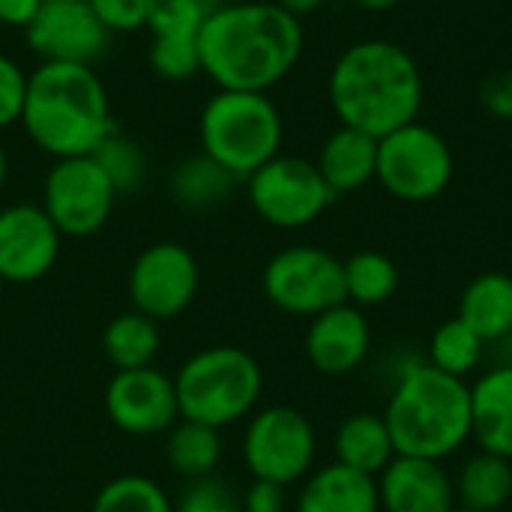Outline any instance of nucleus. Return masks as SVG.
Here are the masks:
<instances>
[{"label":"nucleus","mask_w":512,"mask_h":512,"mask_svg":"<svg viewBox=\"0 0 512 512\" xmlns=\"http://www.w3.org/2000/svg\"><path fill=\"white\" fill-rule=\"evenodd\" d=\"M213 9L210 0H150V66L159 78L183 81L201 72L198 33Z\"/></svg>","instance_id":"nucleus-16"},{"label":"nucleus","mask_w":512,"mask_h":512,"mask_svg":"<svg viewBox=\"0 0 512 512\" xmlns=\"http://www.w3.org/2000/svg\"><path fill=\"white\" fill-rule=\"evenodd\" d=\"M363 9H372V12H381V9H390V6H396L399 0H357Z\"/></svg>","instance_id":"nucleus-39"},{"label":"nucleus","mask_w":512,"mask_h":512,"mask_svg":"<svg viewBox=\"0 0 512 512\" xmlns=\"http://www.w3.org/2000/svg\"><path fill=\"white\" fill-rule=\"evenodd\" d=\"M249 180L252 210L273 228L294 231L312 225L336 201L315 162L300 156H273Z\"/></svg>","instance_id":"nucleus-10"},{"label":"nucleus","mask_w":512,"mask_h":512,"mask_svg":"<svg viewBox=\"0 0 512 512\" xmlns=\"http://www.w3.org/2000/svg\"><path fill=\"white\" fill-rule=\"evenodd\" d=\"M234 174H228L219 162H213L207 153L183 159L171 174V195L186 210H207L216 207L231 195Z\"/></svg>","instance_id":"nucleus-29"},{"label":"nucleus","mask_w":512,"mask_h":512,"mask_svg":"<svg viewBox=\"0 0 512 512\" xmlns=\"http://www.w3.org/2000/svg\"><path fill=\"white\" fill-rule=\"evenodd\" d=\"M453 483L459 507L474 512H501L512 501V459L477 450L462 462Z\"/></svg>","instance_id":"nucleus-24"},{"label":"nucleus","mask_w":512,"mask_h":512,"mask_svg":"<svg viewBox=\"0 0 512 512\" xmlns=\"http://www.w3.org/2000/svg\"><path fill=\"white\" fill-rule=\"evenodd\" d=\"M303 351L309 366L327 378L357 372L372 351V324L366 318V309L345 300L309 318Z\"/></svg>","instance_id":"nucleus-17"},{"label":"nucleus","mask_w":512,"mask_h":512,"mask_svg":"<svg viewBox=\"0 0 512 512\" xmlns=\"http://www.w3.org/2000/svg\"><path fill=\"white\" fill-rule=\"evenodd\" d=\"M105 414L126 435H165L180 420L174 378L153 366L114 372L105 387Z\"/></svg>","instance_id":"nucleus-13"},{"label":"nucleus","mask_w":512,"mask_h":512,"mask_svg":"<svg viewBox=\"0 0 512 512\" xmlns=\"http://www.w3.org/2000/svg\"><path fill=\"white\" fill-rule=\"evenodd\" d=\"M174 390L180 420H195L222 432L258 411L264 369L237 345H210L177 369Z\"/></svg>","instance_id":"nucleus-5"},{"label":"nucleus","mask_w":512,"mask_h":512,"mask_svg":"<svg viewBox=\"0 0 512 512\" xmlns=\"http://www.w3.org/2000/svg\"><path fill=\"white\" fill-rule=\"evenodd\" d=\"M90 6L108 33H132L147 27L150 0H90Z\"/></svg>","instance_id":"nucleus-33"},{"label":"nucleus","mask_w":512,"mask_h":512,"mask_svg":"<svg viewBox=\"0 0 512 512\" xmlns=\"http://www.w3.org/2000/svg\"><path fill=\"white\" fill-rule=\"evenodd\" d=\"M396 459V444L384 414L357 411L336 426L333 435V462L354 468L360 474L378 477Z\"/></svg>","instance_id":"nucleus-23"},{"label":"nucleus","mask_w":512,"mask_h":512,"mask_svg":"<svg viewBox=\"0 0 512 512\" xmlns=\"http://www.w3.org/2000/svg\"><path fill=\"white\" fill-rule=\"evenodd\" d=\"M24 93H27V75L12 57L0 54V129L21 120Z\"/></svg>","instance_id":"nucleus-34"},{"label":"nucleus","mask_w":512,"mask_h":512,"mask_svg":"<svg viewBox=\"0 0 512 512\" xmlns=\"http://www.w3.org/2000/svg\"><path fill=\"white\" fill-rule=\"evenodd\" d=\"M117 189L93 156L57 159L42 186V210L63 237H93L105 228Z\"/></svg>","instance_id":"nucleus-11"},{"label":"nucleus","mask_w":512,"mask_h":512,"mask_svg":"<svg viewBox=\"0 0 512 512\" xmlns=\"http://www.w3.org/2000/svg\"><path fill=\"white\" fill-rule=\"evenodd\" d=\"M462 318L486 345L507 342L512 336V276L504 270H489L474 276L462 297L459 312Z\"/></svg>","instance_id":"nucleus-22"},{"label":"nucleus","mask_w":512,"mask_h":512,"mask_svg":"<svg viewBox=\"0 0 512 512\" xmlns=\"http://www.w3.org/2000/svg\"><path fill=\"white\" fill-rule=\"evenodd\" d=\"M90 512H174V504L156 480L123 474L96 492Z\"/></svg>","instance_id":"nucleus-30"},{"label":"nucleus","mask_w":512,"mask_h":512,"mask_svg":"<svg viewBox=\"0 0 512 512\" xmlns=\"http://www.w3.org/2000/svg\"><path fill=\"white\" fill-rule=\"evenodd\" d=\"M345 267V300L360 309L384 306L399 291V267L390 255L378 249H360L342 261Z\"/></svg>","instance_id":"nucleus-27"},{"label":"nucleus","mask_w":512,"mask_h":512,"mask_svg":"<svg viewBox=\"0 0 512 512\" xmlns=\"http://www.w3.org/2000/svg\"><path fill=\"white\" fill-rule=\"evenodd\" d=\"M243 462L252 480H270L285 489L300 486L315 471L318 432L291 405L258 408L243 432Z\"/></svg>","instance_id":"nucleus-8"},{"label":"nucleus","mask_w":512,"mask_h":512,"mask_svg":"<svg viewBox=\"0 0 512 512\" xmlns=\"http://www.w3.org/2000/svg\"><path fill=\"white\" fill-rule=\"evenodd\" d=\"M6 171H9V162H6V150H3V144H0V189H3V183H6Z\"/></svg>","instance_id":"nucleus-40"},{"label":"nucleus","mask_w":512,"mask_h":512,"mask_svg":"<svg viewBox=\"0 0 512 512\" xmlns=\"http://www.w3.org/2000/svg\"><path fill=\"white\" fill-rule=\"evenodd\" d=\"M381 512H453L456 483L444 462L396 456L378 477Z\"/></svg>","instance_id":"nucleus-18"},{"label":"nucleus","mask_w":512,"mask_h":512,"mask_svg":"<svg viewBox=\"0 0 512 512\" xmlns=\"http://www.w3.org/2000/svg\"><path fill=\"white\" fill-rule=\"evenodd\" d=\"M480 102L492 117L512 120V72L489 75L480 87Z\"/></svg>","instance_id":"nucleus-36"},{"label":"nucleus","mask_w":512,"mask_h":512,"mask_svg":"<svg viewBox=\"0 0 512 512\" xmlns=\"http://www.w3.org/2000/svg\"><path fill=\"white\" fill-rule=\"evenodd\" d=\"M453 512H474V510H465V507H456V510Z\"/></svg>","instance_id":"nucleus-41"},{"label":"nucleus","mask_w":512,"mask_h":512,"mask_svg":"<svg viewBox=\"0 0 512 512\" xmlns=\"http://www.w3.org/2000/svg\"><path fill=\"white\" fill-rule=\"evenodd\" d=\"M198 132L201 153L240 180L279 156L282 114L267 93L219 90L204 105Z\"/></svg>","instance_id":"nucleus-6"},{"label":"nucleus","mask_w":512,"mask_h":512,"mask_svg":"<svg viewBox=\"0 0 512 512\" xmlns=\"http://www.w3.org/2000/svg\"><path fill=\"white\" fill-rule=\"evenodd\" d=\"M456 174L450 144L432 126L414 120L378 138L375 180L387 195L405 204H426L441 198Z\"/></svg>","instance_id":"nucleus-7"},{"label":"nucleus","mask_w":512,"mask_h":512,"mask_svg":"<svg viewBox=\"0 0 512 512\" xmlns=\"http://www.w3.org/2000/svg\"><path fill=\"white\" fill-rule=\"evenodd\" d=\"M174 512H243V504L222 480L207 477V480L189 483V489L180 495Z\"/></svg>","instance_id":"nucleus-32"},{"label":"nucleus","mask_w":512,"mask_h":512,"mask_svg":"<svg viewBox=\"0 0 512 512\" xmlns=\"http://www.w3.org/2000/svg\"><path fill=\"white\" fill-rule=\"evenodd\" d=\"M39 6H42V0H0V24L27 30V24L39 12Z\"/></svg>","instance_id":"nucleus-37"},{"label":"nucleus","mask_w":512,"mask_h":512,"mask_svg":"<svg viewBox=\"0 0 512 512\" xmlns=\"http://www.w3.org/2000/svg\"><path fill=\"white\" fill-rule=\"evenodd\" d=\"M396 456L447 462L471 441V384L426 360L402 363L384 405Z\"/></svg>","instance_id":"nucleus-4"},{"label":"nucleus","mask_w":512,"mask_h":512,"mask_svg":"<svg viewBox=\"0 0 512 512\" xmlns=\"http://www.w3.org/2000/svg\"><path fill=\"white\" fill-rule=\"evenodd\" d=\"M63 234L42 204H12L0 210V279L30 285L45 279L60 255Z\"/></svg>","instance_id":"nucleus-15"},{"label":"nucleus","mask_w":512,"mask_h":512,"mask_svg":"<svg viewBox=\"0 0 512 512\" xmlns=\"http://www.w3.org/2000/svg\"><path fill=\"white\" fill-rule=\"evenodd\" d=\"M486 348L489 345L462 318H450L435 327V333L429 339L426 363L441 369L444 375L468 381L480 372V366L486 360Z\"/></svg>","instance_id":"nucleus-28"},{"label":"nucleus","mask_w":512,"mask_h":512,"mask_svg":"<svg viewBox=\"0 0 512 512\" xmlns=\"http://www.w3.org/2000/svg\"><path fill=\"white\" fill-rule=\"evenodd\" d=\"M165 441V459L171 471L189 483L207 480L216 474L222 462V435L213 426L195 423V420H177Z\"/></svg>","instance_id":"nucleus-26"},{"label":"nucleus","mask_w":512,"mask_h":512,"mask_svg":"<svg viewBox=\"0 0 512 512\" xmlns=\"http://www.w3.org/2000/svg\"><path fill=\"white\" fill-rule=\"evenodd\" d=\"M198 261L183 243H153L147 246L129 270V300L132 309L153 318L171 321L183 315L198 294Z\"/></svg>","instance_id":"nucleus-12"},{"label":"nucleus","mask_w":512,"mask_h":512,"mask_svg":"<svg viewBox=\"0 0 512 512\" xmlns=\"http://www.w3.org/2000/svg\"><path fill=\"white\" fill-rule=\"evenodd\" d=\"M471 441L512 459V363H495L471 381Z\"/></svg>","instance_id":"nucleus-19"},{"label":"nucleus","mask_w":512,"mask_h":512,"mask_svg":"<svg viewBox=\"0 0 512 512\" xmlns=\"http://www.w3.org/2000/svg\"><path fill=\"white\" fill-rule=\"evenodd\" d=\"M96 159V165L105 171V177L111 180V186L117 189V195L135 192L144 183L147 174V159L141 153V147L135 141H129L126 135H120L117 129L108 132L102 138V144L90 153Z\"/></svg>","instance_id":"nucleus-31"},{"label":"nucleus","mask_w":512,"mask_h":512,"mask_svg":"<svg viewBox=\"0 0 512 512\" xmlns=\"http://www.w3.org/2000/svg\"><path fill=\"white\" fill-rule=\"evenodd\" d=\"M243 512H285L288 507V489L270 480H252L249 489L240 498Z\"/></svg>","instance_id":"nucleus-35"},{"label":"nucleus","mask_w":512,"mask_h":512,"mask_svg":"<svg viewBox=\"0 0 512 512\" xmlns=\"http://www.w3.org/2000/svg\"><path fill=\"white\" fill-rule=\"evenodd\" d=\"M330 105L342 126L384 138L417 120L423 72L414 54L390 39L354 42L333 63Z\"/></svg>","instance_id":"nucleus-2"},{"label":"nucleus","mask_w":512,"mask_h":512,"mask_svg":"<svg viewBox=\"0 0 512 512\" xmlns=\"http://www.w3.org/2000/svg\"><path fill=\"white\" fill-rule=\"evenodd\" d=\"M264 297L285 315L315 318L345 303L342 258L321 246H288L276 252L261 276Z\"/></svg>","instance_id":"nucleus-9"},{"label":"nucleus","mask_w":512,"mask_h":512,"mask_svg":"<svg viewBox=\"0 0 512 512\" xmlns=\"http://www.w3.org/2000/svg\"><path fill=\"white\" fill-rule=\"evenodd\" d=\"M315 165H318L324 183L333 189V195L360 192L363 186H369L375 180L378 138H372L360 129H351V126H339L324 141Z\"/></svg>","instance_id":"nucleus-21"},{"label":"nucleus","mask_w":512,"mask_h":512,"mask_svg":"<svg viewBox=\"0 0 512 512\" xmlns=\"http://www.w3.org/2000/svg\"><path fill=\"white\" fill-rule=\"evenodd\" d=\"M24 132L54 159L90 156L114 132L108 93L93 66L42 63L27 75Z\"/></svg>","instance_id":"nucleus-3"},{"label":"nucleus","mask_w":512,"mask_h":512,"mask_svg":"<svg viewBox=\"0 0 512 512\" xmlns=\"http://www.w3.org/2000/svg\"><path fill=\"white\" fill-rule=\"evenodd\" d=\"M159 345H162L159 321L135 309L114 315L102 333V351H105V360L114 366V372L153 366Z\"/></svg>","instance_id":"nucleus-25"},{"label":"nucleus","mask_w":512,"mask_h":512,"mask_svg":"<svg viewBox=\"0 0 512 512\" xmlns=\"http://www.w3.org/2000/svg\"><path fill=\"white\" fill-rule=\"evenodd\" d=\"M294 512H381L378 480L339 462L321 465L300 483Z\"/></svg>","instance_id":"nucleus-20"},{"label":"nucleus","mask_w":512,"mask_h":512,"mask_svg":"<svg viewBox=\"0 0 512 512\" xmlns=\"http://www.w3.org/2000/svg\"><path fill=\"white\" fill-rule=\"evenodd\" d=\"M303 54V24L276 3L216 6L198 33V63L219 90L267 93Z\"/></svg>","instance_id":"nucleus-1"},{"label":"nucleus","mask_w":512,"mask_h":512,"mask_svg":"<svg viewBox=\"0 0 512 512\" xmlns=\"http://www.w3.org/2000/svg\"><path fill=\"white\" fill-rule=\"evenodd\" d=\"M24 33L42 63L90 66L108 45V30L96 18L90 0H42Z\"/></svg>","instance_id":"nucleus-14"},{"label":"nucleus","mask_w":512,"mask_h":512,"mask_svg":"<svg viewBox=\"0 0 512 512\" xmlns=\"http://www.w3.org/2000/svg\"><path fill=\"white\" fill-rule=\"evenodd\" d=\"M276 6H282L285 12H291L294 18H300V15H309V12H315L324 0H273Z\"/></svg>","instance_id":"nucleus-38"}]
</instances>
